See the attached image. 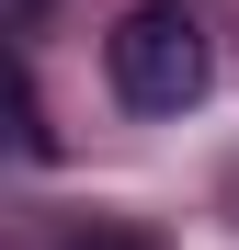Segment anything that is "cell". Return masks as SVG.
Segmentation results:
<instances>
[{
  "mask_svg": "<svg viewBox=\"0 0 239 250\" xmlns=\"http://www.w3.org/2000/svg\"><path fill=\"white\" fill-rule=\"evenodd\" d=\"M103 68H114V91H126L137 114H194L205 80H217V46H205V23H194L182 0H137V12L114 23Z\"/></svg>",
  "mask_w": 239,
  "mask_h": 250,
  "instance_id": "obj_1",
  "label": "cell"
},
{
  "mask_svg": "<svg viewBox=\"0 0 239 250\" xmlns=\"http://www.w3.org/2000/svg\"><path fill=\"white\" fill-rule=\"evenodd\" d=\"M68 250H159V239H137V228H91V239H68Z\"/></svg>",
  "mask_w": 239,
  "mask_h": 250,
  "instance_id": "obj_2",
  "label": "cell"
}]
</instances>
